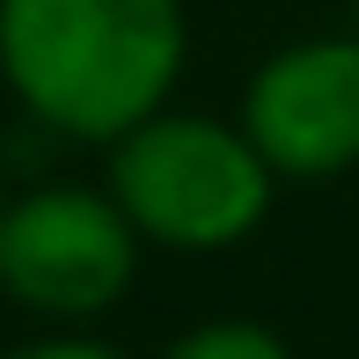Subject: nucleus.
<instances>
[{
    "mask_svg": "<svg viewBox=\"0 0 359 359\" xmlns=\"http://www.w3.org/2000/svg\"><path fill=\"white\" fill-rule=\"evenodd\" d=\"M184 0H0V81L59 140L110 147L184 81Z\"/></svg>",
    "mask_w": 359,
    "mask_h": 359,
    "instance_id": "f257e3e1",
    "label": "nucleus"
},
{
    "mask_svg": "<svg viewBox=\"0 0 359 359\" xmlns=\"http://www.w3.org/2000/svg\"><path fill=\"white\" fill-rule=\"evenodd\" d=\"M103 191L125 205L147 250L220 257L271 220L279 176L242 133V118L161 103L103 147Z\"/></svg>",
    "mask_w": 359,
    "mask_h": 359,
    "instance_id": "f03ea898",
    "label": "nucleus"
},
{
    "mask_svg": "<svg viewBox=\"0 0 359 359\" xmlns=\"http://www.w3.org/2000/svg\"><path fill=\"white\" fill-rule=\"evenodd\" d=\"M140 227L103 184H37L0 213V293L44 330H95L140 286Z\"/></svg>",
    "mask_w": 359,
    "mask_h": 359,
    "instance_id": "7ed1b4c3",
    "label": "nucleus"
},
{
    "mask_svg": "<svg viewBox=\"0 0 359 359\" xmlns=\"http://www.w3.org/2000/svg\"><path fill=\"white\" fill-rule=\"evenodd\" d=\"M242 133L279 184H330L359 169V29L301 37L257 59L242 88Z\"/></svg>",
    "mask_w": 359,
    "mask_h": 359,
    "instance_id": "20e7f679",
    "label": "nucleus"
},
{
    "mask_svg": "<svg viewBox=\"0 0 359 359\" xmlns=\"http://www.w3.org/2000/svg\"><path fill=\"white\" fill-rule=\"evenodd\" d=\"M161 359H301L271 323H250V316H220V323H198V330L169 337Z\"/></svg>",
    "mask_w": 359,
    "mask_h": 359,
    "instance_id": "39448f33",
    "label": "nucleus"
},
{
    "mask_svg": "<svg viewBox=\"0 0 359 359\" xmlns=\"http://www.w3.org/2000/svg\"><path fill=\"white\" fill-rule=\"evenodd\" d=\"M0 359H125L118 345H103L95 330H37L22 345H8Z\"/></svg>",
    "mask_w": 359,
    "mask_h": 359,
    "instance_id": "423d86ee",
    "label": "nucleus"
},
{
    "mask_svg": "<svg viewBox=\"0 0 359 359\" xmlns=\"http://www.w3.org/2000/svg\"><path fill=\"white\" fill-rule=\"evenodd\" d=\"M0 213H8V191H0Z\"/></svg>",
    "mask_w": 359,
    "mask_h": 359,
    "instance_id": "0eeeda50",
    "label": "nucleus"
}]
</instances>
